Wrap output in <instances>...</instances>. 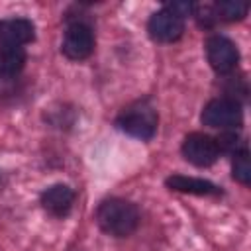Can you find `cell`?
Wrapping results in <instances>:
<instances>
[{"label":"cell","mask_w":251,"mask_h":251,"mask_svg":"<svg viewBox=\"0 0 251 251\" xmlns=\"http://www.w3.org/2000/svg\"><path fill=\"white\" fill-rule=\"evenodd\" d=\"M96 222L102 231L114 237H127L139 226V212L135 204L124 198H110L98 206Z\"/></svg>","instance_id":"1"},{"label":"cell","mask_w":251,"mask_h":251,"mask_svg":"<svg viewBox=\"0 0 251 251\" xmlns=\"http://www.w3.org/2000/svg\"><path fill=\"white\" fill-rule=\"evenodd\" d=\"M157 112L155 108L147 102V100H137L133 104H129L127 108L122 110V114L118 116L116 124L122 131H126L131 137L137 139H151L157 131Z\"/></svg>","instance_id":"2"},{"label":"cell","mask_w":251,"mask_h":251,"mask_svg":"<svg viewBox=\"0 0 251 251\" xmlns=\"http://www.w3.org/2000/svg\"><path fill=\"white\" fill-rule=\"evenodd\" d=\"M200 120L208 127L222 129V131H233L243 122L241 104L235 98H231V96L214 98V100H210L204 106Z\"/></svg>","instance_id":"3"},{"label":"cell","mask_w":251,"mask_h":251,"mask_svg":"<svg viewBox=\"0 0 251 251\" xmlns=\"http://www.w3.org/2000/svg\"><path fill=\"white\" fill-rule=\"evenodd\" d=\"M61 51L73 59V61H82L92 55L94 51V33L88 24L75 22L65 29L63 35V45Z\"/></svg>","instance_id":"4"},{"label":"cell","mask_w":251,"mask_h":251,"mask_svg":"<svg viewBox=\"0 0 251 251\" xmlns=\"http://www.w3.org/2000/svg\"><path fill=\"white\" fill-rule=\"evenodd\" d=\"M206 57H208L210 67L216 73L226 75L235 69L239 61V51L235 43L227 39L226 35H210L206 39Z\"/></svg>","instance_id":"5"},{"label":"cell","mask_w":251,"mask_h":251,"mask_svg":"<svg viewBox=\"0 0 251 251\" xmlns=\"http://www.w3.org/2000/svg\"><path fill=\"white\" fill-rule=\"evenodd\" d=\"M182 155L188 163L196 167H210L220 157V149L214 137L206 133H188L182 141Z\"/></svg>","instance_id":"6"},{"label":"cell","mask_w":251,"mask_h":251,"mask_svg":"<svg viewBox=\"0 0 251 251\" xmlns=\"http://www.w3.org/2000/svg\"><path fill=\"white\" fill-rule=\"evenodd\" d=\"M149 35L159 43H171L176 41L184 31V20L169 12L167 8H161L155 12L147 22Z\"/></svg>","instance_id":"7"},{"label":"cell","mask_w":251,"mask_h":251,"mask_svg":"<svg viewBox=\"0 0 251 251\" xmlns=\"http://www.w3.org/2000/svg\"><path fill=\"white\" fill-rule=\"evenodd\" d=\"M35 25L27 18H8L0 22V47H20L31 43Z\"/></svg>","instance_id":"8"},{"label":"cell","mask_w":251,"mask_h":251,"mask_svg":"<svg viewBox=\"0 0 251 251\" xmlns=\"http://www.w3.org/2000/svg\"><path fill=\"white\" fill-rule=\"evenodd\" d=\"M73 202H75V192L67 184H53L45 188L41 194L43 210H47L51 216H57V218L67 216L69 210L73 208Z\"/></svg>","instance_id":"9"},{"label":"cell","mask_w":251,"mask_h":251,"mask_svg":"<svg viewBox=\"0 0 251 251\" xmlns=\"http://www.w3.org/2000/svg\"><path fill=\"white\" fill-rule=\"evenodd\" d=\"M167 186L176 192H188V194H220V188L208 180L194 178V176H182L173 175L167 178Z\"/></svg>","instance_id":"10"},{"label":"cell","mask_w":251,"mask_h":251,"mask_svg":"<svg viewBox=\"0 0 251 251\" xmlns=\"http://www.w3.org/2000/svg\"><path fill=\"white\" fill-rule=\"evenodd\" d=\"M25 51L20 47H0V78H12L25 67Z\"/></svg>","instance_id":"11"},{"label":"cell","mask_w":251,"mask_h":251,"mask_svg":"<svg viewBox=\"0 0 251 251\" xmlns=\"http://www.w3.org/2000/svg\"><path fill=\"white\" fill-rule=\"evenodd\" d=\"M249 6L245 2H237V0H222L218 4H214V12L218 20H226V22H237L243 20L247 16Z\"/></svg>","instance_id":"12"},{"label":"cell","mask_w":251,"mask_h":251,"mask_svg":"<svg viewBox=\"0 0 251 251\" xmlns=\"http://www.w3.org/2000/svg\"><path fill=\"white\" fill-rule=\"evenodd\" d=\"M233 165H231V175H233V178L237 180V182H241V184H249L251 182V165H249V153H247V149L243 147V149H239V151H235L233 153Z\"/></svg>","instance_id":"13"},{"label":"cell","mask_w":251,"mask_h":251,"mask_svg":"<svg viewBox=\"0 0 251 251\" xmlns=\"http://www.w3.org/2000/svg\"><path fill=\"white\" fill-rule=\"evenodd\" d=\"M163 8H167L169 12H173L175 16H178V18H182V20L194 12V4H192V2H169V4H165Z\"/></svg>","instance_id":"14"}]
</instances>
